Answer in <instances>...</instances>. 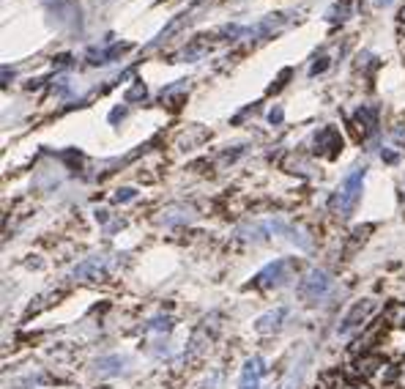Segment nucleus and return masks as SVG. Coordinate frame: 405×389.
Masks as SVG:
<instances>
[{
	"mask_svg": "<svg viewBox=\"0 0 405 389\" xmlns=\"http://www.w3.org/2000/svg\"><path fill=\"white\" fill-rule=\"evenodd\" d=\"M348 389H364V387H348Z\"/></svg>",
	"mask_w": 405,
	"mask_h": 389,
	"instance_id": "obj_21",
	"label": "nucleus"
},
{
	"mask_svg": "<svg viewBox=\"0 0 405 389\" xmlns=\"http://www.w3.org/2000/svg\"><path fill=\"white\" fill-rule=\"evenodd\" d=\"M293 272H296V263H293L291 258H277L274 263H269L260 275L255 277V282L260 288H279V285H285L291 280Z\"/></svg>",
	"mask_w": 405,
	"mask_h": 389,
	"instance_id": "obj_2",
	"label": "nucleus"
},
{
	"mask_svg": "<svg viewBox=\"0 0 405 389\" xmlns=\"http://www.w3.org/2000/svg\"><path fill=\"white\" fill-rule=\"evenodd\" d=\"M170 329H173V318L170 316H157L148 323V332H159V335H167Z\"/></svg>",
	"mask_w": 405,
	"mask_h": 389,
	"instance_id": "obj_14",
	"label": "nucleus"
},
{
	"mask_svg": "<svg viewBox=\"0 0 405 389\" xmlns=\"http://www.w3.org/2000/svg\"><path fill=\"white\" fill-rule=\"evenodd\" d=\"M285 316H288V310H285V307H277V310H271V313H266V316H260V318H258V323H255V329H258L260 335L277 332V329L282 326Z\"/></svg>",
	"mask_w": 405,
	"mask_h": 389,
	"instance_id": "obj_7",
	"label": "nucleus"
},
{
	"mask_svg": "<svg viewBox=\"0 0 405 389\" xmlns=\"http://www.w3.org/2000/svg\"><path fill=\"white\" fill-rule=\"evenodd\" d=\"M102 272H104V258H102V255H93L88 261H83L80 266H74L71 277H74V280H85V277H99Z\"/></svg>",
	"mask_w": 405,
	"mask_h": 389,
	"instance_id": "obj_8",
	"label": "nucleus"
},
{
	"mask_svg": "<svg viewBox=\"0 0 405 389\" xmlns=\"http://www.w3.org/2000/svg\"><path fill=\"white\" fill-rule=\"evenodd\" d=\"M132 198H135V189H118V195H115L118 203H126V201H132Z\"/></svg>",
	"mask_w": 405,
	"mask_h": 389,
	"instance_id": "obj_18",
	"label": "nucleus"
},
{
	"mask_svg": "<svg viewBox=\"0 0 405 389\" xmlns=\"http://www.w3.org/2000/svg\"><path fill=\"white\" fill-rule=\"evenodd\" d=\"M263 359L260 357H252L247 359V365L241 370V381H238V389H260V378H263Z\"/></svg>",
	"mask_w": 405,
	"mask_h": 389,
	"instance_id": "obj_5",
	"label": "nucleus"
},
{
	"mask_svg": "<svg viewBox=\"0 0 405 389\" xmlns=\"http://www.w3.org/2000/svg\"><path fill=\"white\" fill-rule=\"evenodd\" d=\"M126 49H129V44H113L110 49H90L88 61L93 64V66H102V64H110V61H115V58H121Z\"/></svg>",
	"mask_w": 405,
	"mask_h": 389,
	"instance_id": "obj_9",
	"label": "nucleus"
},
{
	"mask_svg": "<svg viewBox=\"0 0 405 389\" xmlns=\"http://www.w3.org/2000/svg\"><path fill=\"white\" fill-rule=\"evenodd\" d=\"M332 285H334L332 277L326 275L323 269H313L310 275L298 282V297L304 299V301H320L332 291Z\"/></svg>",
	"mask_w": 405,
	"mask_h": 389,
	"instance_id": "obj_3",
	"label": "nucleus"
},
{
	"mask_svg": "<svg viewBox=\"0 0 405 389\" xmlns=\"http://www.w3.org/2000/svg\"><path fill=\"white\" fill-rule=\"evenodd\" d=\"M315 145L320 151H326L329 157H334L339 148H342V138H339L337 129H332V126H326L323 132H318L315 135Z\"/></svg>",
	"mask_w": 405,
	"mask_h": 389,
	"instance_id": "obj_6",
	"label": "nucleus"
},
{
	"mask_svg": "<svg viewBox=\"0 0 405 389\" xmlns=\"http://www.w3.org/2000/svg\"><path fill=\"white\" fill-rule=\"evenodd\" d=\"M356 121H359L361 126V135H370L373 129H375V124H378V110L375 107H361L359 113H356Z\"/></svg>",
	"mask_w": 405,
	"mask_h": 389,
	"instance_id": "obj_10",
	"label": "nucleus"
},
{
	"mask_svg": "<svg viewBox=\"0 0 405 389\" xmlns=\"http://www.w3.org/2000/svg\"><path fill=\"white\" fill-rule=\"evenodd\" d=\"M126 359H121V357H107V359H99L96 367H99V373H104V376H115V373H121V365H123Z\"/></svg>",
	"mask_w": 405,
	"mask_h": 389,
	"instance_id": "obj_12",
	"label": "nucleus"
},
{
	"mask_svg": "<svg viewBox=\"0 0 405 389\" xmlns=\"http://www.w3.org/2000/svg\"><path fill=\"white\" fill-rule=\"evenodd\" d=\"M135 99H145V85L143 83H135V88L126 93V102H135Z\"/></svg>",
	"mask_w": 405,
	"mask_h": 389,
	"instance_id": "obj_16",
	"label": "nucleus"
},
{
	"mask_svg": "<svg viewBox=\"0 0 405 389\" xmlns=\"http://www.w3.org/2000/svg\"><path fill=\"white\" fill-rule=\"evenodd\" d=\"M205 52H208V47L205 44H192V47H186L183 52H179L176 61H198V58H202Z\"/></svg>",
	"mask_w": 405,
	"mask_h": 389,
	"instance_id": "obj_13",
	"label": "nucleus"
},
{
	"mask_svg": "<svg viewBox=\"0 0 405 389\" xmlns=\"http://www.w3.org/2000/svg\"><path fill=\"white\" fill-rule=\"evenodd\" d=\"M167 225H179V222H189V211L186 214H181V208H170V211H164V217H162Z\"/></svg>",
	"mask_w": 405,
	"mask_h": 389,
	"instance_id": "obj_15",
	"label": "nucleus"
},
{
	"mask_svg": "<svg viewBox=\"0 0 405 389\" xmlns=\"http://www.w3.org/2000/svg\"><path fill=\"white\" fill-rule=\"evenodd\" d=\"M326 66H329V58H318L315 64H313V69H310V74L315 77V74H320V71H326Z\"/></svg>",
	"mask_w": 405,
	"mask_h": 389,
	"instance_id": "obj_17",
	"label": "nucleus"
},
{
	"mask_svg": "<svg viewBox=\"0 0 405 389\" xmlns=\"http://www.w3.org/2000/svg\"><path fill=\"white\" fill-rule=\"evenodd\" d=\"M378 367H383V362L378 359V357H364V359L356 362V373L367 378V376H375V370H378Z\"/></svg>",
	"mask_w": 405,
	"mask_h": 389,
	"instance_id": "obj_11",
	"label": "nucleus"
},
{
	"mask_svg": "<svg viewBox=\"0 0 405 389\" xmlns=\"http://www.w3.org/2000/svg\"><path fill=\"white\" fill-rule=\"evenodd\" d=\"M269 121L271 124H279V121H282V110H279V107H274V110L269 113Z\"/></svg>",
	"mask_w": 405,
	"mask_h": 389,
	"instance_id": "obj_19",
	"label": "nucleus"
},
{
	"mask_svg": "<svg viewBox=\"0 0 405 389\" xmlns=\"http://www.w3.org/2000/svg\"><path fill=\"white\" fill-rule=\"evenodd\" d=\"M364 176H367V167H353V173L342 181L337 198H334L339 217H351V214H353V208L359 206L361 189H364Z\"/></svg>",
	"mask_w": 405,
	"mask_h": 389,
	"instance_id": "obj_1",
	"label": "nucleus"
},
{
	"mask_svg": "<svg viewBox=\"0 0 405 389\" xmlns=\"http://www.w3.org/2000/svg\"><path fill=\"white\" fill-rule=\"evenodd\" d=\"M370 313H373V301H370V299L356 301V304L348 310V316L342 318V323H339V335H351V332H356L359 326H364V321H367Z\"/></svg>",
	"mask_w": 405,
	"mask_h": 389,
	"instance_id": "obj_4",
	"label": "nucleus"
},
{
	"mask_svg": "<svg viewBox=\"0 0 405 389\" xmlns=\"http://www.w3.org/2000/svg\"><path fill=\"white\" fill-rule=\"evenodd\" d=\"M123 113H126V110H113V115H110V121H118V118H123Z\"/></svg>",
	"mask_w": 405,
	"mask_h": 389,
	"instance_id": "obj_20",
	"label": "nucleus"
}]
</instances>
